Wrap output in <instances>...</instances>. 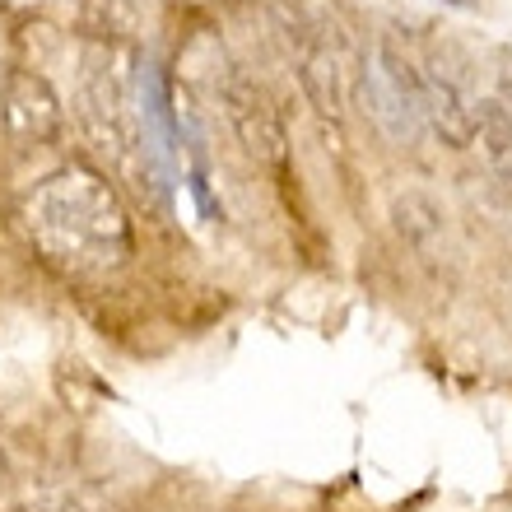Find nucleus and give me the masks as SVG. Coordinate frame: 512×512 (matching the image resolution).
<instances>
[{
  "label": "nucleus",
  "mask_w": 512,
  "mask_h": 512,
  "mask_svg": "<svg viewBox=\"0 0 512 512\" xmlns=\"http://www.w3.org/2000/svg\"><path fill=\"white\" fill-rule=\"evenodd\" d=\"M19 229L47 266L80 280L117 275L135 256V224L122 191L84 163L56 168L28 191L19 201Z\"/></svg>",
  "instance_id": "nucleus-1"
},
{
  "label": "nucleus",
  "mask_w": 512,
  "mask_h": 512,
  "mask_svg": "<svg viewBox=\"0 0 512 512\" xmlns=\"http://www.w3.org/2000/svg\"><path fill=\"white\" fill-rule=\"evenodd\" d=\"M0 485H5V457H0Z\"/></svg>",
  "instance_id": "nucleus-10"
},
{
  "label": "nucleus",
  "mask_w": 512,
  "mask_h": 512,
  "mask_svg": "<svg viewBox=\"0 0 512 512\" xmlns=\"http://www.w3.org/2000/svg\"><path fill=\"white\" fill-rule=\"evenodd\" d=\"M135 108H140V131H145V149L154 168L163 173H173V163L182 159V112L173 108V84H168V70L145 56L140 66H135Z\"/></svg>",
  "instance_id": "nucleus-7"
},
{
  "label": "nucleus",
  "mask_w": 512,
  "mask_h": 512,
  "mask_svg": "<svg viewBox=\"0 0 512 512\" xmlns=\"http://www.w3.org/2000/svg\"><path fill=\"white\" fill-rule=\"evenodd\" d=\"M443 5H457V10H471L475 0H443Z\"/></svg>",
  "instance_id": "nucleus-9"
},
{
  "label": "nucleus",
  "mask_w": 512,
  "mask_h": 512,
  "mask_svg": "<svg viewBox=\"0 0 512 512\" xmlns=\"http://www.w3.org/2000/svg\"><path fill=\"white\" fill-rule=\"evenodd\" d=\"M419 112H424V126L443 145H475V103L461 94L457 80H447L443 70H419Z\"/></svg>",
  "instance_id": "nucleus-8"
},
{
  "label": "nucleus",
  "mask_w": 512,
  "mask_h": 512,
  "mask_svg": "<svg viewBox=\"0 0 512 512\" xmlns=\"http://www.w3.org/2000/svg\"><path fill=\"white\" fill-rule=\"evenodd\" d=\"M0 131L14 149L56 145L66 131V108L47 75L28 66H10L0 80Z\"/></svg>",
  "instance_id": "nucleus-5"
},
{
  "label": "nucleus",
  "mask_w": 512,
  "mask_h": 512,
  "mask_svg": "<svg viewBox=\"0 0 512 512\" xmlns=\"http://www.w3.org/2000/svg\"><path fill=\"white\" fill-rule=\"evenodd\" d=\"M359 89L368 98V112L391 140H415L424 131V112H419V66L405 61L391 42H378L373 56L359 66Z\"/></svg>",
  "instance_id": "nucleus-4"
},
{
  "label": "nucleus",
  "mask_w": 512,
  "mask_h": 512,
  "mask_svg": "<svg viewBox=\"0 0 512 512\" xmlns=\"http://www.w3.org/2000/svg\"><path fill=\"white\" fill-rule=\"evenodd\" d=\"M298 84L308 103L331 122H345V112L354 103V89H359V61H354L350 42L340 28L312 24L303 38H298Z\"/></svg>",
  "instance_id": "nucleus-3"
},
{
  "label": "nucleus",
  "mask_w": 512,
  "mask_h": 512,
  "mask_svg": "<svg viewBox=\"0 0 512 512\" xmlns=\"http://www.w3.org/2000/svg\"><path fill=\"white\" fill-rule=\"evenodd\" d=\"M75 112H80L84 135L94 140V149L131 177L140 191L163 196L168 182L154 168L145 149V131H140V108H135V80H126L122 56L112 47H89L80 66V89H75Z\"/></svg>",
  "instance_id": "nucleus-2"
},
{
  "label": "nucleus",
  "mask_w": 512,
  "mask_h": 512,
  "mask_svg": "<svg viewBox=\"0 0 512 512\" xmlns=\"http://www.w3.org/2000/svg\"><path fill=\"white\" fill-rule=\"evenodd\" d=\"M215 103L224 112L229 131L238 135V145L261 163H280L284 159V126H280V112L270 108L266 89L243 75L238 66H224L215 75Z\"/></svg>",
  "instance_id": "nucleus-6"
}]
</instances>
